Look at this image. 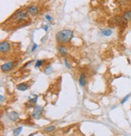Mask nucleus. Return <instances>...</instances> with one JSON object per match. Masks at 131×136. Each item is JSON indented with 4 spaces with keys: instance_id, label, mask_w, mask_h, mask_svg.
<instances>
[{
    "instance_id": "obj_1",
    "label": "nucleus",
    "mask_w": 131,
    "mask_h": 136,
    "mask_svg": "<svg viewBox=\"0 0 131 136\" xmlns=\"http://www.w3.org/2000/svg\"><path fill=\"white\" fill-rule=\"evenodd\" d=\"M74 37V32L69 29L59 31L56 34V40L60 44H66L70 42Z\"/></svg>"
},
{
    "instance_id": "obj_2",
    "label": "nucleus",
    "mask_w": 131,
    "mask_h": 136,
    "mask_svg": "<svg viewBox=\"0 0 131 136\" xmlns=\"http://www.w3.org/2000/svg\"><path fill=\"white\" fill-rule=\"evenodd\" d=\"M13 19H14L15 21H16L17 23H21L24 20H26L28 19V12L27 11H23L21 10L17 11L14 15H13Z\"/></svg>"
},
{
    "instance_id": "obj_3",
    "label": "nucleus",
    "mask_w": 131,
    "mask_h": 136,
    "mask_svg": "<svg viewBox=\"0 0 131 136\" xmlns=\"http://www.w3.org/2000/svg\"><path fill=\"white\" fill-rule=\"evenodd\" d=\"M43 112V107L41 106H35L33 107V111H32V117L34 118H39L42 114Z\"/></svg>"
},
{
    "instance_id": "obj_4",
    "label": "nucleus",
    "mask_w": 131,
    "mask_h": 136,
    "mask_svg": "<svg viewBox=\"0 0 131 136\" xmlns=\"http://www.w3.org/2000/svg\"><path fill=\"white\" fill-rule=\"evenodd\" d=\"M11 50V44L8 41H3L0 43V52L2 53H6Z\"/></svg>"
},
{
    "instance_id": "obj_5",
    "label": "nucleus",
    "mask_w": 131,
    "mask_h": 136,
    "mask_svg": "<svg viewBox=\"0 0 131 136\" xmlns=\"http://www.w3.org/2000/svg\"><path fill=\"white\" fill-rule=\"evenodd\" d=\"M13 66H14V63L12 61H9V62H6L1 65V70L3 72H8L12 69Z\"/></svg>"
},
{
    "instance_id": "obj_6",
    "label": "nucleus",
    "mask_w": 131,
    "mask_h": 136,
    "mask_svg": "<svg viewBox=\"0 0 131 136\" xmlns=\"http://www.w3.org/2000/svg\"><path fill=\"white\" fill-rule=\"evenodd\" d=\"M26 11L32 15H37L38 14V8L34 5H31V6H28Z\"/></svg>"
},
{
    "instance_id": "obj_7",
    "label": "nucleus",
    "mask_w": 131,
    "mask_h": 136,
    "mask_svg": "<svg viewBox=\"0 0 131 136\" xmlns=\"http://www.w3.org/2000/svg\"><path fill=\"white\" fill-rule=\"evenodd\" d=\"M57 52H59L62 57L67 56L68 51H67V47H64V46H62V45H59V46L57 47Z\"/></svg>"
},
{
    "instance_id": "obj_8",
    "label": "nucleus",
    "mask_w": 131,
    "mask_h": 136,
    "mask_svg": "<svg viewBox=\"0 0 131 136\" xmlns=\"http://www.w3.org/2000/svg\"><path fill=\"white\" fill-rule=\"evenodd\" d=\"M121 18L123 20H125V21H131V10L126 11L122 14Z\"/></svg>"
},
{
    "instance_id": "obj_9",
    "label": "nucleus",
    "mask_w": 131,
    "mask_h": 136,
    "mask_svg": "<svg viewBox=\"0 0 131 136\" xmlns=\"http://www.w3.org/2000/svg\"><path fill=\"white\" fill-rule=\"evenodd\" d=\"M78 83H79V85L81 87H84L85 85H86V75L85 73H81L79 79H78Z\"/></svg>"
},
{
    "instance_id": "obj_10",
    "label": "nucleus",
    "mask_w": 131,
    "mask_h": 136,
    "mask_svg": "<svg viewBox=\"0 0 131 136\" xmlns=\"http://www.w3.org/2000/svg\"><path fill=\"white\" fill-rule=\"evenodd\" d=\"M8 118H9L10 120H11L13 122H16L19 118V114L17 112H15V111L11 112V113L8 114Z\"/></svg>"
},
{
    "instance_id": "obj_11",
    "label": "nucleus",
    "mask_w": 131,
    "mask_h": 136,
    "mask_svg": "<svg viewBox=\"0 0 131 136\" xmlns=\"http://www.w3.org/2000/svg\"><path fill=\"white\" fill-rule=\"evenodd\" d=\"M29 88V86L26 83H20L16 85V89L19 91H26Z\"/></svg>"
},
{
    "instance_id": "obj_12",
    "label": "nucleus",
    "mask_w": 131,
    "mask_h": 136,
    "mask_svg": "<svg viewBox=\"0 0 131 136\" xmlns=\"http://www.w3.org/2000/svg\"><path fill=\"white\" fill-rule=\"evenodd\" d=\"M100 34L104 36H110L113 34V31L111 29H103L100 31Z\"/></svg>"
},
{
    "instance_id": "obj_13",
    "label": "nucleus",
    "mask_w": 131,
    "mask_h": 136,
    "mask_svg": "<svg viewBox=\"0 0 131 136\" xmlns=\"http://www.w3.org/2000/svg\"><path fill=\"white\" fill-rule=\"evenodd\" d=\"M22 130H23V127L22 126H19V127L16 128L15 130L13 131V135H14V136H19V134L21 133Z\"/></svg>"
},
{
    "instance_id": "obj_14",
    "label": "nucleus",
    "mask_w": 131,
    "mask_h": 136,
    "mask_svg": "<svg viewBox=\"0 0 131 136\" xmlns=\"http://www.w3.org/2000/svg\"><path fill=\"white\" fill-rule=\"evenodd\" d=\"M55 130V126H46L45 129H44V131L46 132V133H49V132H52Z\"/></svg>"
},
{
    "instance_id": "obj_15",
    "label": "nucleus",
    "mask_w": 131,
    "mask_h": 136,
    "mask_svg": "<svg viewBox=\"0 0 131 136\" xmlns=\"http://www.w3.org/2000/svg\"><path fill=\"white\" fill-rule=\"evenodd\" d=\"M37 99H38V97L37 96V95H34L33 98H29L28 102H29L30 104H35V103H37Z\"/></svg>"
},
{
    "instance_id": "obj_16",
    "label": "nucleus",
    "mask_w": 131,
    "mask_h": 136,
    "mask_svg": "<svg viewBox=\"0 0 131 136\" xmlns=\"http://www.w3.org/2000/svg\"><path fill=\"white\" fill-rule=\"evenodd\" d=\"M44 72L47 74V75H49V74H50L51 73V72H52V67L51 66H49V65H47V66H45V69H44Z\"/></svg>"
},
{
    "instance_id": "obj_17",
    "label": "nucleus",
    "mask_w": 131,
    "mask_h": 136,
    "mask_svg": "<svg viewBox=\"0 0 131 136\" xmlns=\"http://www.w3.org/2000/svg\"><path fill=\"white\" fill-rule=\"evenodd\" d=\"M43 62H44V60H37V62H36V64H35V68H36V69H37V68H40V67L42 65Z\"/></svg>"
},
{
    "instance_id": "obj_18",
    "label": "nucleus",
    "mask_w": 131,
    "mask_h": 136,
    "mask_svg": "<svg viewBox=\"0 0 131 136\" xmlns=\"http://www.w3.org/2000/svg\"><path fill=\"white\" fill-rule=\"evenodd\" d=\"M129 97H130V95L129 94H128V95H126V96H125L123 98V99L121 100V105H123V104H125L126 101H128V99L129 98Z\"/></svg>"
},
{
    "instance_id": "obj_19",
    "label": "nucleus",
    "mask_w": 131,
    "mask_h": 136,
    "mask_svg": "<svg viewBox=\"0 0 131 136\" xmlns=\"http://www.w3.org/2000/svg\"><path fill=\"white\" fill-rule=\"evenodd\" d=\"M64 64H65L66 67H67L68 69H70V64H69V61H68L67 58H65V59H64Z\"/></svg>"
},
{
    "instance_id": "obj_20",
    "label": "nucleus",
    "mask_w": 131,
    "mask_h": 136,
    "mask_svg": "<svg viewBox=\"0 0 131 136\" xmlns=\"http://www.w3.org/2000/svg\"><path fill=\"white\" fill-rule=\"evenodd\" d=\"M37 47H38V45H37V44H33V46H32V52H34V51H36V49H37Z\"/></svg>"
},
{
    "instance_id": "obj_21",
    "label": "nucleus",
    "mask_w": 131,
    "mask_h": 136,
    "mask_svg": "<svg viewBox=\"0 0 131 136\" xmlns=\"http://www.w3.org/2000/svg\"><path fill=\"white\" fill-rule=\"evenodd\" d=\"M45 19L48 20V21H49V22H51V21H52V18H51V16H50V15H45Z\"/></svg>"
},
{
    "instance_id": "obj_22",
    "label": "nucleus",
    "mask_w": 131,
    "mask_h": 136,
    "mask_svg": "<svg viewBox=\"0 0 131 136\" xmlns=\"http://www.w3.org/2000/svg\"><path fill=\"white\" fill-rule=\"evenodd\" d=\"M32 62H33V60H30V61H28V62L27 63H26L24 66H23V68H25V67H27L28 65H31L32 64Z\"/></svg>"
},
{
    "instance_id": "obj_23",
    "label": "nucleus",
    "mask_w": 131,
    "mask_h": 136,
    "mask_svg": "<svg viewBox=\"0 0 131 136\" xmlns=\"http://www.w3.org/2000/svg\"><path fill=\"white\" fill-rule=\"evenodd\" d=\"M42 28H43L45 31H48V28H49V26H48V25H42Z\"/></svg>"
},
{
    "instance_id": "obj_24",
    "label": "nucleus",
    "mask_w": 131,
    "mask_h": 136,
    "mask_svg": "<svg viewBox=\"0 0 131 136\" xmlns=\"http://www.w3.org/2000/svg\"><path fill=\"white\" fill-rule=\"evenodd\" d=\"M0 101H1V102H3V95L0 96Z\"/></svg>"
},
{
    "instance_id": "obj_25",
    "label": "nucleus",
    "mask_w": 131,
    "mask_h": 136,
    "mask_svg": "<svg viewBox=\"0 0 131 136\" xmlns=\"http://www.w3.org/2000/svg\"><path fill=\"white\" fill-rule=\"evenodd\" d=\"M36 134V133H32V134H29L28 136H34Z\"/></svg>"
},
{
    "instance_id": "obj_26",
    "label": "nucleus",
    "mask_w": 131,
    "mask_h": 136,
    "mask_svg": "<svg viewBox=\"0 0 131 136\" xmlns=\"http://www.w3.org/2000/svg\"><path fill=\"white\" fill-rule=\"evenodd\" d=\"M70 136H76V135H70Z\"/></svg>"
},
{
    "instance_id": "obj_27",
    "label": "nucleus",
    "mask_w": 131,
    "mask_h": 136,
    "mask_svg": "<svg viewBox=\"0 0 131 136\" xmlns=\"http://www.w3.org/2000/svg\"><path fill=\"white\" fill-rule=\"evenodd\" d=\"M130 52H131V51H130Z\"/></svg>"
}]
</instances>
